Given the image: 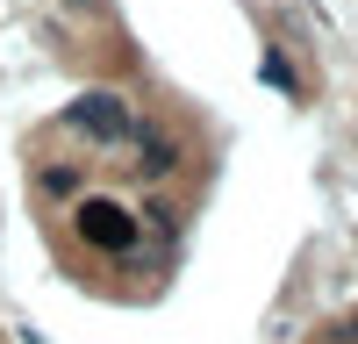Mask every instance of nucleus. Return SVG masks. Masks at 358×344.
<instances>
[{"instance_id":"39448f33","label":"nucleus","mask_w":358,"mask_h":344,"mask_svg":"<svg viewBox=\"0 0 358 344\" xmlns=\"http://www.w3.org/2000/svg\"><path fill=\"white\" fill-rule=\"evenodd\" d=\"M265 86H280V94H294V72H287V50H265Z\"/></svg>"},{"instance_id":"f03ea898","label":"nucleus","mask_w":358,"mask_h":344,"mask_svg":"<svg viewBox=\"0 0 358 344\" xmlns=\"http://www.w3.org/2000/svg\"><path fill=\"white\" fill-rule=\"evenodd\" d=\"M57 129H65L72 143H94V151H122V143L143 129V115L129 108V94H108V86H94V94H79L57 108Z\"/></svg>"},{"instance_id":"423d86ee","label":"nucleus","mask_w":358,"mask_h":344,"mask_svg":"<svg viewBox=\"0 0 358 344\" xmlns=\"http://www.w3.org/2000/svg\"><path fill=\"white\" fill-rule=\"evenodd\" d=\"M330 337H337V344H358V308H344V315H337V330H330Z\"/></svg>"},{"instance_id":"7ed1b4c3","label":"nucleus","mask_w":358,"mask_h":344,"mask_svg":"<svg viewBox=\"0 0 358 344\" xmlns=\"http://www.w3.org/2000/svg\"><path fill=\"white\" fill-rule=\"evenodd\" d=\"M115 158L129 165V180H151V187H158V180H172V172H179V143H172L158 122H143V129H136Z\"/></svg>"},{"instance_id":"f257e3e1","label":"nucleus","mask_w":358,"mask_h":344,"mask_svg":"<svg viewBox=\"0 0 358 344\" xmlns=\"http://www.w3.org/2000/svg\"><path fill=\"white\" fill-rule=\"evenodd\" d=\"M65 237H72L86 258H101V266H151L143 208H136V201H122V194L86 187L72 208H65Z\"/></svg>"},{"instance_id":"20e7f679","label":"nucleus","mask_w":358,"mask_h":344,"mask_svg":"<svg viewBox=\"0 0 358 344\" xmlns=\"http://www.w3.org/2000/svg\"><path fill=\"white\" fill-rule=\"evenodd\" d=\"M29 187H36V201H72L86 194V165H72V158H36V172H29Z\"/></svg>"}]
</instances>
